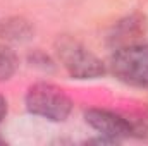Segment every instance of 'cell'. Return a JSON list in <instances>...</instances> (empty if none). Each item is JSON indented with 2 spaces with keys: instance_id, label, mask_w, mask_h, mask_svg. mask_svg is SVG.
<instances>
[{
  "instance_id": "1",
  "label": "cell",
  "mask_w": 148,
  "mask_h": 146,
  "mask_svg": "<svg viewBox=\"0 0 148 146\" xmlns=\"http://www.w3.org/2000/svg\"><path fill=\"white\" fill-rule=\"evenodd\" d=\"M26 110L31 115L50 122H66L73 112L71 96L52 83H35L28 88L24 96Z\"/></svg>"
},
{
  "instance_id": "2",
  "label": "cell",
  "mask_w": 148,
  "mask_h": 146,
  "mask_svg": "<svg viewBox=\"0 0 148 146\" xmlns=\"http://www.w3.org/2000/svg\"><path fill=\"white\" fill-rule=\"evenodd\" d=\"M112 76L133 88L148 89V43H133L114 50L109 62Z\"/></svg>"
},
{
  "instance_id": "3",
  "label": "cell",
  "mask_w": 148,
  "mask_h": 146,
  "mask_svg": "<svg viewBox=\"0 0 148 146\" xmlns=\"http://www.w3.org/2000/svg\"><path fill=\"white\" fill-rule=\"evenodd\" d=\"M55 53L74 79H98L107 72L105 64L88 46L71 36H62L55 41Z\"/></svg>"
},
{
  "instance_id": "4",
  "label": "cell",
  "mask_w": 148,
  "mask_h": 146,
  "mask_svg": "<svg viewBox=\"0 0 148 146\" xmlns=\"http://www.w3.org/2000/svg\"><path fill=\"white\" fill-rule=\"evenodd\" d=\"M84 122L97 131L100 136L109 138L117 145L124 139L133 138V122L131 119L115 113L107 108H88L84 112Z\"/></svg>"
},
{
  "instance_id": "5",
  "label": "cell",
  "mask_w": 148,
  "mask_h": 146,
  "mask_svg": "<svg viewBox=\"0 0 148 146\" xmlns=\"http://www.w3.org/2000/svg\"><path fill=\"white\" fill-rule=\"evenodd\" d=\"M141 35H145V19L141 16L133 14L121 19L114 26L112 33L109 35V45L114 50H117L121 46L138 43V38Z\"/></svg>"
},
{
  "instance_id": "6",
  "label": "cell",
  "mask_w": 148,
  "mask_h": 146,
  "mask_svg": "<svg viewBox=\"0 0 148 146\" xmlns=\"http://www.w3.org/2000/svg\"><path fill=\"white\" fill-rule=\"evenodd\" d=\"M19 67V59L16 52L7 46L5 43H0V83L9 81Z\"/></svg>"
},
{
  "instance_id": "7",
  "label": "cell",
  "mask_w": 148,
  "mask_h": 146,
  "mask_svg": "<svg viewBox=\"0 0 148 146\" xmlns=\"http://www.w3.org/2000/svg\"><path fill=\"white\" fill-rule=\"evenodd\" d=\"M31 33V28L28 26V23L16 19V21H5L0 23V38L5 40H23L28 38V35Z\"/></svg>"
},
{
  "instance_id": "8",
  "label": "cell",
  "mask_w": 148,
  "mask_h": 146,
  "mask_svg": "<svg viewBox=\"0 0 148 146\" xmlns=\"http://www.w3.org/2000/svg\"><path fill=\"white\" fill-rule=\"evenodd\" d=\"M133 122V138H145L148 139V112L131 119Z\"/></svg>"
},
{
  "instance_id": "9",
  "label": "cell",
  "mask_w": 148,
  "mask_h": 146,
  "mask_svg": "<svg viewBox=\"0 0 148 146\" xmlns=\"http://www.w3.org/2000/svg\"><path fill=\"white\" fill-rule=\"evenodd\" d=\"M7 110H9V103L5 100L3 95H0V124L3 122V119L7 117Z\"/></svg>"
},
{
  "instance_id": "10",
  "label": "cell",
  "mask_w": 148,
  "mask_h": 146,
  "mask_svg": "<svg viewBox=\"0 0 148 146\" xmlns=\"http://www.w3.org/2000/svg\"><path fill=\"white\" fill-rule=\"evenodd\" d=\"M3 143H5V141H3V138L0 136V145H3Z\"/></svg>"
}]
</instances>
